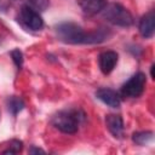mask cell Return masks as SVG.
<instances>
[{"instance_id": "cell-1", "label": "cell", "mask_w": 155, "mask_h": 155, "mask_svg": "<svg viewBox=\"0 0 155 155\" xmlns=\"http://www.w3.org/2000/svg\"><path fill=\"white\" fill-rule=\"evenodd\" d=\"M57 38L65 44H99L103 42L109 33L105 28H99L86 33L79 24L73 22H63L56 27Z\"/></svg>"}, {"instance_id": "cell-2", "label": "cell", "mask_w": 155, "mask_h": 155, "mask_svg": "<svg viewBox=\"0 0 155 155\" xmlns=\"http://www.w3.org/2000/svg\"><path fill=\"white\" fill-rule=\"evenodd\" d=\"M84 116L85 114L80 110H63L52 117V125L58 131L71 134L78 132L79 125L84 120Z\"/></svg>"}, {"instance_id": "cell-3", "label": "cell", "mask_w": 155, "mask_h": 155, "mask_svg": "<svg viewBox=\"0 0 155 155\" xmlns=\"http://www.w3.org/2000/svg\"><path fill=\"white\" fill-rule=\"evenodd\" d=\"M102 16L111 24L117 27H130L133 24V16L120 4H108L102 10Z\"/></svg>"}, {"instance_id": "cell-4", "label": "cell", "mask_w": 155, "mask_h": 155, "mask_svg": "<svg viewBox=\"0 0 155 155\" xmlns=\"http://www.w3.org/2000/svg\"><path fill=\"white\" fill-rule=\"evenodd\" d=\"M147 85V78L145 74L142 71L136 73L134 75H132L121 87V94L124 97H128V98H137L139 97Z\"/></svg>"}, {"instance_id": "cell-5", "label": "cell", "mask_w": 155, "mask_h": 155, "mask_svg": "<svg viewBox=\"0 0 155 155\" xmlns=\"http://www.w3.org/2000/svg\"><path fill=\"white\" fill-rule=\"evenodd\" d=\"M21 23L30 29V30H40L44 27V21L39 12L34 8H31L28 5H23L22 8L19 10V16H18Z\"/></svg>"}, {"instance_id": "cell-6", "label": "cell", "mask_w": 155, "mask_h": 155, "mask_svg": "<svg viewBox=\"0 0 155 155\" xmlns=\"http://www.w3.org/2000/svg\"><path fill=\"white\" fill-rule=\"evenodd\" d=\"M117 59H119V56L115 51H104V52H102L98 57V64H99L101 71L105 75L110 74L114 70V68L116 67Z\"/></svg>"}, {"instance_id": "cell-7", "label": "cell", "mask_w": 155, "mask_h": 155, "mask_svg": "<svg viewBox=\"0 0 155 155\" xmlns=\"http://www.w3.org/2000/svg\"><path fill=\"white\" fill-rule=\"evenodd\" d=\"M96 97L103 102L104 104H107L108 107L110 108H119L120 104H121V98H120V94L111 90V88H107V87H103V88H99L96 91Z\"/></svg>"}, {"instance_id": "cell-8", "label": "cell", "mask_w": 155, "mask_h": 155, "mask_svg": "<svg viewBox=\"0 0 155 155\" xmlns=\"http://www.w3.org/2000/svg\"><path fill=\"white\" fill-rule=\"evenodd\" d=\"M139 33L143 38L149 39L154 35V30H155V16H154V11H149L148 13H145L140 21H139V25H138Z\"/></svg>"}, {"instance_id": "cell-9", "label": "cell", "mask_w": 155, "mask_h": 155, "mask_svg": "<svg viewBox=\"0 0 155 155\" xmlns=\"http://www.w3.org/2000/svg\"><path fill=\"white\" fill-rule=\"evenodd\" d=\"M105 124L109 130V132L115 137V138H121L124 134V120L120 115L116 114H109L105 117Z\"/></svg>"}, {"instance_id": "cell-10", "label": "cell", "mask_w": 155, "mask_h": 155, "mask_svg": "<svg viewBox=\"0 0 155 155\" xmlns=\"http://www.w3.org/2000/svg\"><path fill=\"white\" fill-rule=\"evenodd\" d=\"M78 4L86 15H94L103 10L107 0H78Z\"/></svg>"}, {"instance_id": "cell-11", "label": "cell", "mask_w": 155, "mask_h": 155, "mask_svg": "<svg viewBox=\"0 0 155 155\" xmlns=\"http://www.w3.org/2000/svg\"><path fill=\"white\" fill-rule=\"evenodd\" d=\"M6 104H7L8 111H10L12 115H17V114H18L19 111H22L23 108H24V102H23V99L19 98V97H17V96H11V97H8Z\"/></svg>"}, {"instance_id": "cell-12", "label": "cell", "mask_w": 155, "mask_h": 155, "mask_svg": "<svg viewBox=\"0 0 155 155\" xmlns=\"http://www.w3.org/2000/svg\"><path fill=\"white\" fill-rule=\"evenodd\" d=\"M153 138H154L153 131H139L132 134V140L138 145H147L153 140Z\"/></svg>"}, {"instance_id": "cell-13", "label": "cell", "mask_w": 155, "mask_h": 155, "mask_svg": "<svg viewBox=\"0 0 155 155\" xmlns=\"http://www.w3.org/2000/svg\"><path fill=\"white\" fill-rule=\"evenodd\" d=\"M21 1H23L25 5L30 6L36 11H45L50 5L48 0H21Z\"/></svg>"}, {"instance_id": "cell-14", "label": "cell", "mask_w": 155, "mask_h": 155, "mask_svg": "<svg viewBox=\"0 0 155 155\" xmlns=\"http://www.w3.org/2000/svg\"><path fill=\"white\" fill-rule=\"evenodd\" d=\"M22 149H23V143L18 139H12L10 142L8 148L6 150H4L2 154H10V155L11 154H17V153H21Z\"/></svg>"}, {"instance_id": "cell-15", "label": "cell", "mask_w": 155, "mask_h": 155, "mask_svg": "<svg viewBox=\"0 0 155 155\" xmlns=\"http://www.w3.org/2000/svg\"><path fill=\"white\" fill-rule=\"evenodd\" d=\"M11 58H12L13 63L16 64V67H17L18 69H21L22 65H23V61H24V59H23V53H22V51L18 50V48L12 50V51H11Z\"/></svg>"}, {"instance_id": "cell-16", "label": "cell", "mask_w": 155, "mask_h": 155, "mask_svg": "<svg viewBox=\"0 0 155 155\" xmlns=\"http://www.w3.org/2000/svg\"><path fill=\"white\" fill-rule=\"evenodd\" d=\"M39 153H41V154H44L45 153V150H42V149H40V148H36V147H30V149H29V154H39Z\"/></svg>"}, {"instance_id": "cell-17", "label": "cell", "mask_w": 155, "mask_h": 155, "mask_svg": "<svg viewBox=\"0 0 155 155\" xmlns=\"http://www.w3.org/2000/svg\"><path fill=\"white\" fill-rule=\"evenodd\" d=\"M154 68H155V65L153 64L151 67H150V75H151V78L154 79Z\"/></svg>"}]
</instances>
